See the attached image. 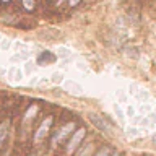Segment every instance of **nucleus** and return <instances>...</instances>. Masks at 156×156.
I'll return each mask as SVG.
<instances>
[{
  "label": "nucleus",
  "mask_w": 156,
  "mask_h": 156,
  "mask_svg": "<svg viewBox=\"0 0 156 156\" xmlns=\"http://www.w3.org/2000/svg\"><path fill=\"white\" fill-rule=\"evenodd\" d=\"M2 2H8V0H2Z\"/></svg>",
  "instance_id": "13"
},
{
  "label": "nucleus",
  "mask_w": 156,
  "mask_h": 156,
  "mask_svg": "<svg viewBox=\"0 0 156 156\" xmlns=\"http://www.w3.org/2000/svg\"><path fill=\"white\" fill-rule=\"evenodd\" d=\"M96 156H111L109 148H102V150H99V151L96 153Z\"/></svg>",
  "instance_id": "9"
},
{
  "label": "nucleus",
  "mask_w": 156,
  "mask_h": 156,
  "mask_svg": "<svg viewBox=\"0 0 156 156\" xmlns=\"http://www.w3.org/2000/svg\"><path fill=\"white\" fill-rule=\"evenodd\" d=\"M91 151H93V145H88L86 148L81 151V154H80V156H91Z\"/></svg>",
  "instance_id": "8"
},
{
  "label": "nucleus",
  "mask_w": 156,
  "mask_h": 156,
  "mask_svg": "<svg viewBox=\"0 0 156 156\" xmlns=\"http://www.w3.org/2000/svg\"><path fill=\"white\" fill-rule=\"evenodd\" d=\"M85 135H86V130L85 129H78L75 133H73V136L70 138V141H68V145H67V153L68 154H72L73 151L78 148V145L81 143V140L85 138Z\"/></svg>",
  "instance_id": "1"
},
{
  "label": "nucleus",
  "mask_w": 156,
  "mask_h": 156,
  "mask_svg": "<svg viewBox=\"0 0 156 156\" xmlns=\"http://www.w3.org/2000/svg\"><path fill=\"white\" fill-rule=\"evenodd\" d=\"M111 156H119V153H114V154H111Z\"/></svg>",
  "instance_id": "12"
},
{
  "label": "nucleus",
  "mask_w": 156,
  "mask_h": 156,
  "mask_svg": "<svg viewBox=\"0 0 156 156\" xmlns=\"http://www.w3.org/2000/svg\"><path fill=\"white\" fill-rule=\"evenodd\" d=\"M78 2H80V0H70V2H68V3H70L72 7H75V5H78Z\"/></svg>",
  "instance_id": "10"
},
{
  "label": "nucleus",
  "mask_w": 156,
  "mask_h": 156,
  "mask_svg": "<svg viewBox=\"0 0 156 156\" xmlns=\"http://www.w3.org/2000/svg\"><path fill=\"white\" fill-rule=\"evenodd\" d=\"M90 120H91L101 132H107V125H106V122L102 120L101 117H98L96 114H90Z\"/></svg>",
  "instance_id": "4"
},
{
  "label": "nucleus",
  "mask_w": 156,
  "mask_h": 156,
  "mask_svg": "<svg viewBox=\"0 0 156 156\" xmlns=\"http://www.w3.org/2000/svg\"><path fill=\"white\" fill-rule=\"evenodd\" d=\"M73 129H75V124L73 122H68L67 125H63L62 129H60V132L57 133V136H55V143H58V141H62V140H65V136H68L73 132Z\"/></svg>",
  "instance_id": "3"
},
{
  "label": "nucleus",
  "mask_w": 156,
  "mask_h": 156,
  "mask_svg": "<svg viewBox=\"0 0 156 156\" xmlns=\"http://www.w3.org/2000/svg\"><path fill=\"white\" fill-rule=\"evenodd\" d=\"M7 132H8V120H5L0 124V146H2L5 136H7Z\"/></svg>",
  "instance_id": "5"
},
{
  "label": "nucleus",
  "mask_w": 156,
  "mask_h": 156,
  "mask_svg": "<svg viewBox=\"0 0 156 156\" xmlns=\"http://www.w3.org/2000/svg\"><path fill=\"white\" fill-rule=\"evenodd\" d=\"M153 141H154V146H156V135L153 136Z\"/></svg>",
  "instance_id": "11"
},
{
  "label": "nucleus",
  "mask_w": 156,
  "mask_h": 156,
  "mask_svg": "<svg viewBox=\"0 0 156 156\" xmlns=\"http://www.w3.org/2000/svg\"><path fill=\"white\" fill-rule=\"evenodd\" d=\"M36 112H37V106H31V107H29V109L26 111V114H24V117H23V122H24V124L31 120L33 115L36 114Z\"/></svg>",
  "instance_id": "6"
},
{
  "label": "nucleus",
  "mask_w": 156,
  "mask_h": 156,
  "mask_svg": "<svg viewBox=\"0 0 156 156\" xmlns=\"http://www.w3.org/2000/svg\"><path fill=\"white\" fill-rule=\"evenodd\" d=\"M51 125H52V117L49 115V117H46L44 119V122L41 124V127L36 130V133H34V143H39L44 136L47 135V132H49V129H51Z\"/></svg>",
  "instance_id": "2"
},
{
  "label": "nucleus",
  "mask_w": 156,
  "mask_h": 156,
  "mask_svg": "<svg viewBox=\"0 0 156 156\" xmlns=\"http://www.w3.org/2000/svg\"><path fill=\"white\" fill-rule=\"evenodd\" d=\"M23 5L26 10H33L34 8V0H23Z\"/></svg>",
  "instance_id": "7"
}]
</instances>
